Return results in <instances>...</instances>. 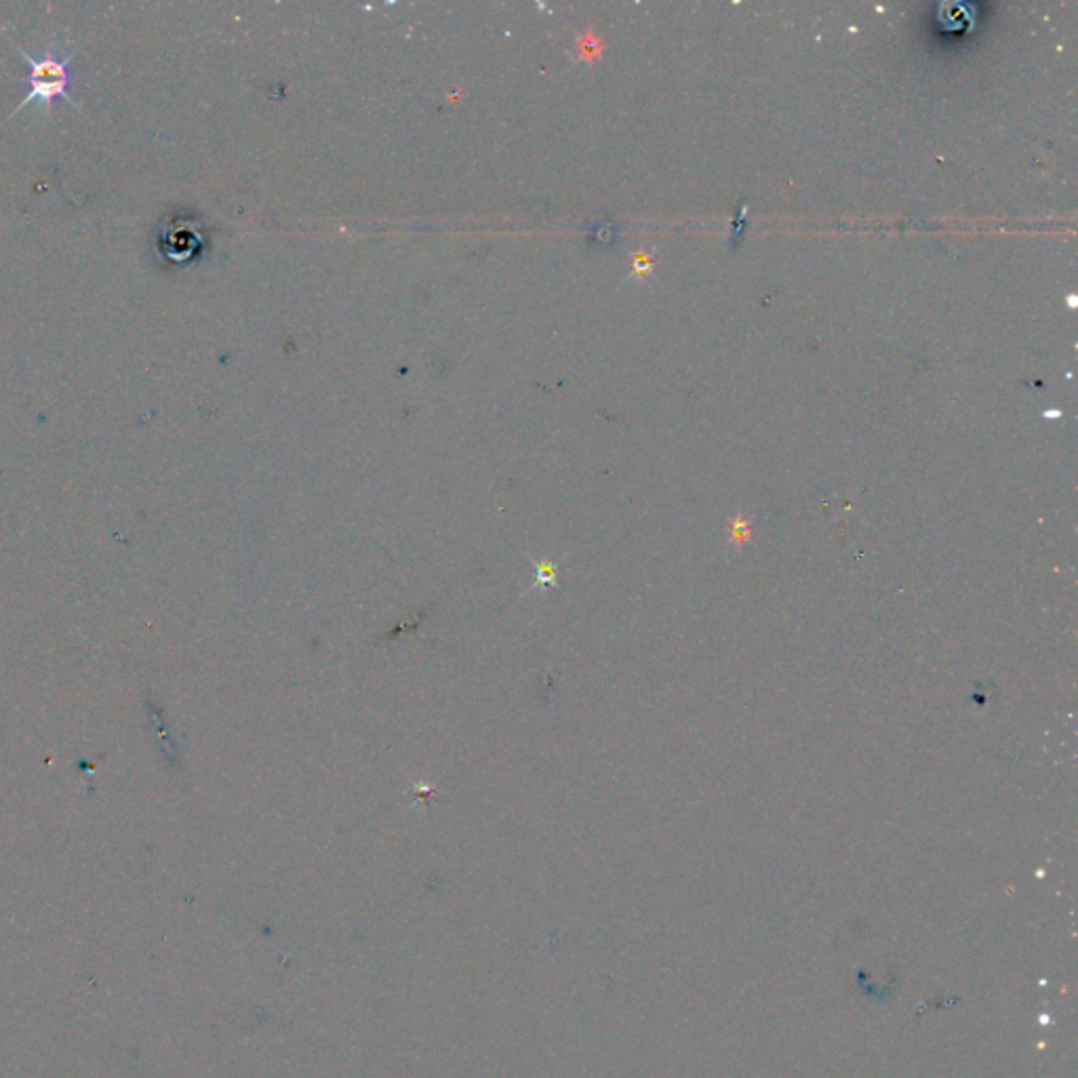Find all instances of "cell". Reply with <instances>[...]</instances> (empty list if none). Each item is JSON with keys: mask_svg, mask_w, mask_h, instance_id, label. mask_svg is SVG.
Instances as JSON below:
<instances>
[{"mask_svg": "<svg viewBox=\"0 0 1078 1078\" xmlns=\"http://www.w3.org/2000/svg\"><path fill=\"white\" fill-rule=\"evenodd\" d=\"M13 47L24 57V62L27 64V73H30L27 75V96L15 108L13 114H18L20 110H24L25 105L32 103V101L43 103V105L49 108L53 101L64 100L66 103L78 108V101L70 93V87H73L70 64H73L75 51L73 53H68V51L66 53H59V51H55V47H51V53H47V55L32 57L20 45L13 43Z\"/></svg>", "mask_w": 1078, "mask_h": 1078, "instance_id": "obj_1", "label": "cell"}]
</instances>
